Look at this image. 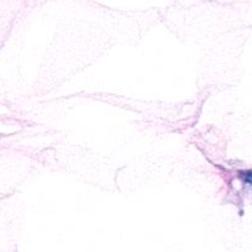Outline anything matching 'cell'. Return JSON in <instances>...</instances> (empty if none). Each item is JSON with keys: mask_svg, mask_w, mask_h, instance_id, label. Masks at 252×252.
I'll use <instances>...</instances> for the list:
<instances>
[{"mask_svg": "<svg viewBox=\"0 0 252 252\" xmlns=\"http://www.w3.org/2000/svg\"><path fill=\"white\" fill-rule=\"evenodd\" d=\"M237 174H239V178L241 179L242 183L252 187V169H242V171L237 172Z\"/></svg>", "mask_w": 252, "mask_h": 252, "instance_id": "6da1fadb", "label": "cell"}]
</instances>
